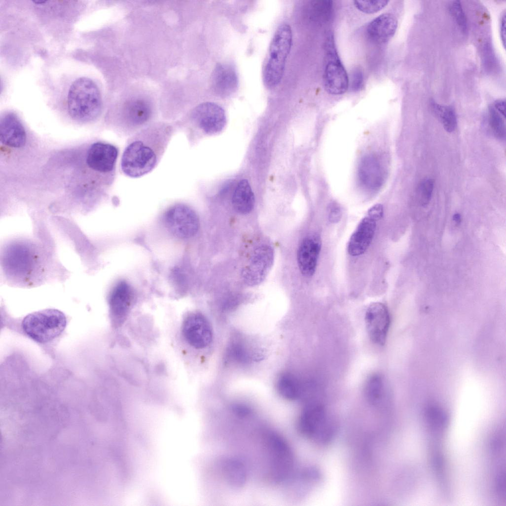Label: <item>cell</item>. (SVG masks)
Masks as SVG:
<instances>
[{"mask_svg": "<svg viewBox=\"0 0 506 506\" xmlns=\"http://www.w3.org/2000/svg\"><path fill=\"white\" fill-rule=\"evenodd\" d=\"M264 439L270 476L275 482H283L288 478L294 468L292 449L284 438L275 431L266 432Z\"/></svg>", "mask_w": 506, "mask_h": 506, "instance_id": "obj_8", "label": "cell"}, {"mask_svg": "<svg viewBox=\"0 0 506 506\" xmlns=\"http://www.w3.org/2000/svg\"><path fill=\"white\" fill-rule=\"evenodd\" d=\"M0 140L3 145L12 148L24 146L26 141L25 128L15 114L8 113L0 118Z\"/></svg>", "mask_w": 506, "mask_h": 506, "instance_id": "obj_20", "label": "cell"}, {"mask_svg": "<svg viewBox=\"0 0 506 506\" xmlns=\"http://www.w3.org/2000/svg\"><path fill=\"white\" fill-rule=\"evenodd\" d=\"M505 105L506 101L505 99H499L496 101L493 106L501 114L506 116Z\"/></svg>", "mask_w": 506, "mask_h": 506, "instance_id": "obj_40", "label": "cell"}, {"mask_svg": "<svg viewBox=\"0 0 506 506\" xmlns=\"http://www.w3.org/2000/svg\"><path fill=\"white\" fill-rule=\"evenodd\" d=\"M232 203L235 210L239 213L247 214L253 210L255 198L247 180L243 179L239 182L233 194Z\"/></svg>", "mask_w": 506, "mask_h": 506, "instance_id": "obj_23", "label": "cell"}, {"mask_svg": "<svg viewBox=\"0 0 506 506\" xmlns=\"http://www.w3.org/2000/svg\"><path fill=\"white\" fill-rule=\"evenodd\" d=\"M222 469L227 482L234 487H241L246 482L247 471L244 464L235 459L223 461Z\"/></svg>", "mask_w": 506, "mask_h": 506, "instance_id": "obj_24", "label": "cell"}, {"mask_svg": "<svg viewBox=\"0 0 506 506\" xmlns=\"http://www.w3.org/2000/svg\"><path fill=\"white\" fill-rule=\"evenodd\" d=\"M506 13L504 12L501 16L500 24V36L504 47L506 44Z\"/></svg>", "mask_w": 506, "mask_h": 506, "instance_id": "obj_39", "label": "cell"}, {"mask_svg": "<svg viewBox=\"0 0 506 506\" xmlns=\"http://www.w3.org/2000/svg\"><path fill=\"white\" fill-rule=\"evenodd\" d=\"M119 150L115 145L97 142L89 148L86 157L88 167L101 173H113L116 169Z\"/></svg>", "mask_w": 506, "mask_h": 506, "instance_id": "obj_15", "label": "cell"}, {"mask_svg": "<svg viewBox=\"0 0 506 506\" xmlns=\"http://www.w3.org/2000/svg\"><path fill=\"white\" fill-rule=\"evenodd\" d=\"M293 42L291 27L287 23L280 25L269 44L262 67L265 85L272 88L281 82Z\"/></svg>", "mask_w": 506, "mask_h": 506, "instance_id": "obj_3", "label": "cell"}, {"mask_svg": "<svg viewBox=\"0 0 506 506\" xmlns=\"http://www.w3.org/2000/svg\"><path fill=\"white\" fill-rule=\"evenodd\" d=\"M164 219L169 230L179 238L192 237L199 230L200 223L196 212L183 203L170 206L165 213Z\"/></svg>", "mask_w": 506, "mask_h": 506, "instance_id": "obj_11", "label": "cell"}, {"mask_svg": "<svg viewBox=\"0 0 506 506\" xmlns=\"http://www.w3.org/2000/svg\"><path fill=\"white\" fill-rule=\"evenodd\" d=\"M341 210L339 207L333 204L329 209V218L331 222L335 223L339 221L341 217Z\"/></svg>", "mask_w": 506, "mask_h": 506, "instance_id": "obj_36", "label": "cell"}, {"mask_svg": "<svg viewBox=\"0 0 506 506\" xmlns=\"http://www.w3.org/2000/svg\"><path fill=\"white\" fill-rule=\"evenodd\" d=\"M233 411L238 416L241 417H246L250 415L252 410L247 406L244 404H237L233 405Z\"/></svg>", "mask_w": 506, "mask_h": 506, "instance_id": "obj_38", "label": "cell"}, {"mask_svg": "<svg viewBox=\"0 0 506 506\" xmlns=\"http://www.w3.org/2000/svg\"><path fill=\"white\" fill-rule=\"evenodd\" d=\"M274 261L271 247L261 245L254 251L248 264L243 269L242 276L249 286H255L262 282L268 275Z\"/></svg>", "mask_w": 506, "mask_h": 506, "instance_id": "obj_12", "label": "cell"}, {"mask_svg": "<svg viewBox=\"0 0 506 506\" xmlns=\"http://www.w3.org/2000/svg\"><path fill=\"white\" fill-rule=\"evenodd\" d=\"M277 389L280 395L289 400H296L302 394L301 385L297 379L290 373H284L279 378Z\"/></svg>", "mask_w": 506, "mask_h": 506, "instance_id": "obj_26", "label": "cell"}, {"mask_svg": "<svg viewBox=\"0 0 506 506\" xmlns=\"http://www.w3.org/2000/svg\"><path fill=\"white\" fill-rule=\"evenodd\" d=\"M506 116L498 112L493 105L489 108L488 122L494 134L498 138L504 139L506 136Z\"/></svg>", "mask_w": 506, "mask_h": 506, "instance_id": "obj_29", "label": "cell"}, {"mask_svg": "<svg viewBox=\"0 0 506 506\" xmlns=\"http://www.w3.org/2000/svg\"><path fill=\"white\" fill-rule=\"evenodd\" d=\"M229 357L236 362L246 363L249 360V355L244 346L239 343H235L229 348Z\"/></svg>", "mask_w": 506, "mask_h": 506, "instance_id": "obj_33", "label": "cell"}, {"mask_svg": "<svg viewBox=\"0 0 506 506\" xmlns=\"http://www.w3.org/2000/svg\"><path fill=\"white\" fill-rule=\"evenodd\" d=\"M432 110L439 119L446 131H453L457 126V120L455 111L450 106L442 105L434 101L431 102Z\"/></svg>", "mask_w": 506, "mask_h": 506, "instance_id": "obj_27", "label": "cell"}, {"mask_svg": "<svg viewBox=\"0 0 506 506\" xmlns=\"http://www.w3.org/2000/svg\"><path fill=\"white\" fill-rule=\"evenodd\" d=\"M133 299L132 290L125 282H120L113 289L109 297L110 310L114 322H123L128 314Z\"/></svg>", "mask_w": 506, "mask_h": 506, "instance_id": "obj_19", "label": "cell"}, {"mask_svg": "<svg viewBox=\"0 0 506 506\" xmlns=\"http://www.w3.org/2000/svg\"><path fill=\"white\" fill-rule=\"evenodd\" d=\"M364 84V75L360 68L354 69L349 81V86L352 91L357 92L361 90Z\"/></svg>", "mask_w": 506, "mask_h": 506, "instance_id": "obj_34", "label": "cell"}, {"mask_svg": "<svg viewBox=\"0 0 506 506\" xmlns=\"http://www.w3.org/2000/svg\"><path fill=\"white\" fill-rule=\"evenodd\" d=\"M453 219L457 223H459L461 221V216L459 213H455L453 216Z\"/></svg>", "mask_w": 506, "mask_h": 506, "instance_id": "obj_41", "label": "cell"}, {"mask_svg": "<svg viewBox=\"0 0 506 506\" xmlns=\"http://www.w3.org/2000/svg\"><path fill=\"white\" fill-rule=\"evenodd\" d=\"M297 427L304 436L326 442L333 435L335 425L325 407L316 402L308 403L299 417Z\"/></svg>", "mask_w": 506, "mask_h": 506, "instance_id": "obj_9", "label": "cell"}, {"mask_svg": "<svg viewBox=\"0 0 506 506\" xmlns=\"http://www.w3.org/2000/svg\"><path fill=\"white\" fill-rule=\"evenodd\" d=\"M35 246L27 242H14L4 253V269L8 274L27 283L31 282L42 268L41 257Z\"/></svg>", "mask_w": 506, "mask_h": 506, "instance_id": "obj_5", "label": "cell"}, {"mask_svg": "<svg viewBox=\"0 0 506 506\" xmlns=\"http://www.w3.org/2000/svg\"><path fill=\"white\" fill-rule=\"evenodd\" d=\"M484 64L486 67H488L490 68V64L492 63V66L495 65V56L493 52L492 49L490 45L487 44L485 47L484 51Z\"/></svg>", "mask_w": 506, "mask_h": 506, "instance_id": "obj_37", "label": "cell"}, {"mask_svg": "<svg viewBox=\"0 0 506 506\" xmlns=\"http://www.w3.org/2000/svg\"><path fill=\"white\" fill-rule=\"evenodd\" d=\"M325 68L323 81L326 91L332 95L345 93L349 78L336 48L333 34L328 32L324 42Z\"/></svg>", "mask_w": 506, "mask_h": 506, "instance_id": "obj_10", "label": "cell"}, {"mask_svg": "<svg viewBox=\"0 0 506 506\" xmlns=\"http://www.w3.org/2000/svg\"><path fill=\"white\" fill-rule=\"evenodd\" d=\"M388 2L385 0H354L353 3L360 11L367 14H373L383 9Z\"/></svg>", "mask_w": 506, "mask_h": 506, "instance_id": "obj_31", "label": "cell"}, {"mask_svg": "<svg viewBox=\"0 0 506 506\" xmlns=\"http://www.w3.org/2000/svg\"><path fill=\"white\" fill-rule=\"evenodd\" d=\"M449 9L459 28L464 33H465L467 30V21L461 1H453L449 4Z\"/></svg>", "mask_w": 506, "mask_h": 506, "instance_id": "obj_30", "label": "cell"}, {"mask_svg": "<svg viewBox=\"0 0 506 506\" xmlns=\"http://www.w3.org/2000/svg\"><path fill=\"white\" fill-rule=\"evenodd\" d=\"M211 87L214 93L222 97L234 94L238 87V77L235 68L231 64L219 63L211 76Z\"/></svg>", "mask_w": 506, "mask_h": 506, "instance_id": "obj_17", "label": "cell"}, {"mask_svg": "<svg viewBox=\"0 0 506 506\" xmlns=\"http://www.w3.org/2000/svg\"><path fill=\"white\" fill-rule=\"evenodd\" d=\"M358 177L362 186L368 190L380 188L385 180V172L377 156L368 154L362 158L358 168Z\"/></svg>", "mask_w": 506, "mask_h": 506, "instance_id": "obj_16", "label": "cell"}, {"mask_svg": "<svg viewBox=\"0 0 506 506\" xmlns=\"http://www.w3.org/2000/svg\"><path fill=\"white\" fill-rule=\"evenodd\" d=\"M176 128L174 123L154 122L130 136L122 155V172L126 176L137 178L153 171Z\"/></svg>", "mask_w": 506, "mask_h": 506, "instance_id": "obj_1", "label": "cell"}, {"mask_svg": "<svg viewBox=\"0 0 506 506\" xmlns=\"http://www.w3.org/2000/svg\"><path fill=\"white\" fill-rule=\"evenodd\" d=\"M308 17L312 22L324 25L331 19L333 13V2L330 0L310 1L307 7Z\"/></svg>", "mask_w": 506, "mask_h": 506, "instance_id": "obj_25", "label": "cell"}, {"mask_svg": "<svg viewBox=\"0 0 506 506\" xmlns=\"http://www.w3.org/2000/svg\"><path fill=\"white\" fill-rule=\"evenodd\" d=\"M376 228V220L368 215L364 217L350 238L347 247L349 254L356 256L364 253L373 239Z\"/></svg>", "mask_w": 506, "mask_h": 506, "instance_id": "obj_21", "label": "cell"}, {"mask_svg": "<svg viewBox=\"0 0 506 506\" xmlns=\"http://www.w3.org/2000/svg\"><path fill=\"white\" fill-rule=\"evenodd\" d=\"M434 180L430 178L423 179L418 187V195L421 204L426 205L430 201L434 188Z\"/></svg>", "mask_w": 506, "mask_h": 506, "instance_id": "obj_32", "label": "cell"}, {"mask_svg": "<svg viewBox=\"0 0 506 506\" xmlns=\"http://www.w3.org/2000/svg\"><path fill=\"white\" fill-rule=\"evenodd\" d=\"M68 109L74 120L93 121L101 114L102 102L98 86L90 79L82 77L71 85L67 97Z\"/></svg>", "mask_w": 506, "mask_h": 506, "instance_id": "obj_2", "label": "cell"}, {"mask_svg": "<svg viewBox=\"0 0 506 506\" xmlns=\"http://www.w3.org/2000/svg\"><path fill=\"white\" fill-rule=\"evenodd\" d=\"M321 239L316 233L305 237L301 242L297 253L298 265L305 276H312L316 270L321 249Z\"/></svg>", "mask_w": 506, "mask_h": 506, "instance_id": "obj_18", "label": "cell"}, {"mask_svg": "<svg viewBox=\"0 0 506 506\" xmlns=\"http://www.w3.org/2000/svg\"><path fill=\"white\" fill-rule=\"evenodd\" d=\"M397 26V20L394 15L389 13H383L368 24L367 34L373 42L383 43L393 37Z\"/></svg>", "mask_w": 506, "mask_h": 506, "instance_id": "obj_22", "label": "cell"}, {"mask_svg": "<svg viewBox=\"0 0 506 506\" xmlns=\"http://www.w3.org/2000/svg\"><path fill=\"white\" fill-rule=\"evenodd\" d=\"M384 382L382 377L379 374L371 376L367 380L364 393L368 402L373 405L377 404L383 394Z\"/></svg>", "mask_w": 506, "mask_h": 506, "instance_id": "obj_28", "label": "cell"}, {"mask_svg": "<svg viewBox=\"0 0 506 506\" xmlns=\"http://www.w3.org/2000/svg\"><path fill=\"white\" fill-rule=\"evenodd\" d=\"M226 121L224 110L221 106L213 102H206L194 107L185 118L174 123L177 128L186 132L190 142L198 132L210 135L220 132Z\"/></svg>", "mask_w": 506, "mask_h": 506, "instance_id": "obj_4", "label": "cell"}, {"mask_svg": "<svg viewBox=\"0 0 506 506\" xmlns=\"http://www.w3.org/2000/svg\"><path fill=\"white\" fill-rule=\"evenodd\" d=\"M182 334L186 341L196 349L207 347L211 342L212 332L207 318L199 313H193L184 319Z\"/></svg>", "mask_w": 506, "mask_h": 506, "instance_id": "obj_14", "label": "cell"}, {"mask_svg": "<svg viewBox=\"0 0 506 506\" xmlns=\"http://www.w3.org/2000/svg\"><path fill=\"white\" fill-rule=\"evenodd\" d=\"M365 320L371 340L377 345H383L390 323V315L387 307L381 302L372 303L366 311Z\"/></svg>", "mask_w": 506, "mask_h": 506, "instance_id": "obj_13", "label": "cell"}, {"mask_svg": "<svg viewBox=\"0 0 506 506\" xmlns=\"http://www.w3.org/2000/svg\"><path fill=\"white\" fill-rule=\"evenodd\" d=\"M383 212V207L382 205L377 204L372 206L368 210L367 215L377 221L382 217Z\"/></svg>", "mask_w": 506, "mask_h": 506, "instance_id": "obj_35", "label": "cell"}, {"mask_svg": "<svg viewBox=\"0 0 506 506\" xmlns=\"http://www.w3.org/2000/svg\"><path fill=\"white\" fill-rule=\"evenodd\" d=\"M66 324V317L62 312L55 309H46L26 316L22 322V328L31 339L44 343L58 337Z\"/></svg>", "mask_w": 506, "mask_h": 506, "instance_id": "obj_6", "label": "cell"}, {"mask_svg": "<svg viewBox=\"0 0 506 506\" xmlns=\"http://www.w3.org/2000/svg\"><path fill=\"white\" fill-rule=\"evenodd\" d=\"M154 107L148 100L135 98L123 104L113 125L123 136L129 137L154 123Z\"/></svg>", "mask_w": 506, "mask_h": 506, "instance_id": "obj_7", "label": "cell"}]
</instances>
